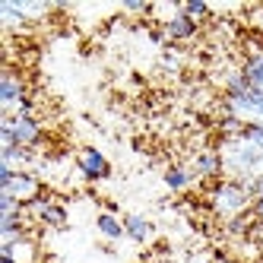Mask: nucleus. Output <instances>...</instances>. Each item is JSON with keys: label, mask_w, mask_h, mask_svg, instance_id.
Returning a JSON list of instances; mask_svg holds the SVG:
<instances>
[{"label": "nucleus", "mask_w": 263, "mask_h": 263, "mask_svg": "<svg viewBox=\"0 0 263 263\" xmlns=\"http://www.w3.org/2000/svg\"><path fill=\"white\" fill-rule=\"evenodd\" d=\"M0 257H10L13 263H39V244L26 235L13 244H0Z\"/></svg>", "instance_id": "9d476101"}, {"label": "nucleus", "mask_w": 263, "mask_h": 263, "mask_svg": "<svg viewBox=\"0 0 263 263\" xmlns=\"http://www.w3.org/2000/svg\"><path fill=\"white\" fill-rule=\"evenodd\" d=\"M29 99L26 92V80L20 77L16 70H4L0 73V111L4 115H13L16 108H20V102Z\"/></svg>", "instance_id": "0eeeda50"}, {"label": "nucleus", "mask_w": 263, "mask_h": 263, "mask_svg": "<svg viewBox=\"0 0 263 263\" xmlns=\"http://www.w3.org/2000/svg\"><path fill=\"white\" fill-rule=\"evenodd\" d=\"M197 32H200V23H194L191 16H184V13L172 16V20H168V23L162 26L165 42H191Z\"/></svg>", "instance_id": "1a4fd4ad"}, {"label": "nucleus", "mask_w": 263, "mask_h": 263, "mask_svg": "<svg viewBox=\"0 0 263 263\" xmlns=\"http://www.w3.org/2000/svg\"><path fill=\"white\" fill-rule=\"evenodd\" d=\"M26 216H32L35 222H42L45 229H67V210H64V203L48 197V194H42L39 200H32L26 206Z\"/></svg>", "instance_id": "20e7f679"}, {"label": "nucleus", "mask_w": 263, "mask_h": 263, "mask_svg": "<svg viewBox=\"0 0 263 263\" xmlns=\"http://www.w3.org/2000/svg\"><path fill=\"white\" fill-rule=\"evenodd\" d=\"M191 184H194V172L187 165H168L165 168V187H168V191L184 194Z\"/></svg>", "instance_id": "ddd939ff"}, {"label": "nucleus", "mask_w": 263, "mask_h": 263, "mask_svg": "<svg viewBox=\"0 0 263 263\" xmlns=\"http://www.w3.org/2000/svg\"><path fill=\"white\" fill-rule=\"evenodd\" d=\"M96 229H99V235L108 238V241H121V238H127V232H124V219H118L115 213H99Z\"/></svg>", "instance_id": "4468645a"}, {"label": "nucleus", "mask_w": 263, "mask_h": 263, "mask_svg": "<svg viewBox=\"0 0 263 263\" xmlns=\"http://www.w3.org/2000/svg\"><path fill=\"white\" fill-rule=\"evenodd\" d=\"M0 23L4 26H26L29 20L23 16V10H20V4H10V0H0Z\"/></svg>", "instance_id": "dca6fc26"}, {"label": "nucleus", "mask_w": 263, "mask_h": 263, "mask_svg": "<svg viewBox=\"0 0 263 263\" xmlns=\"http://www.w3.org/2000/svg\"><path fill=\"white\" fill-rule=\"evenodd\" d=\"M251 206H254V194L248 191V184L238 181V178H222L213 184V191H210V210L229 225L232 219L244 216V213H251Z\"/></svg>", "instance_id": "f03ea898"}, {"label": "nucleus", "mask_w": 263, "mask_h": 263, "mask_svg": "<svg viewBox=\"0 0 263 263\" xmlns=\"http://www.w3.org/2000/svg\"><path fill=\"white\" fill-rule=\"evenodd\" d=\"M124 232H127L130 241L143 244V241L153 238V222H149L146 216H140V213H127L124 216Z\"/></svg>", "instance_id": "f8f14e48"}, {"label": "nucleus", "mask_w": 263, "mask_h": 263, "mask_svg": "<svg viewBox=\"0 0 263 263\" xmlns=\"http://www.w3.org/2000/svg\"><path fill=\"white\" fill-rule=\"evenodd\" d=\"M181 13L191 16L194 23H200V20H206V16H210V7H206L203 0H187V4H181Z\"/></svg>", "instance_id": "f3484780"}, {"label": "nucleus", "mask_w": 263, "mask_h": 263, "mask_svg": "<svg viewBox=\"0 0 263 263\" xmlns=\"http://www.w3.org/2000/svg\"><path fill=\"white\" fill-rule=\"evenodd\" d=\"M0 124H7L13 130V140L16 146H26V149H39L45 143V130L39 124V118H16V115H4Z\"/></svg>", "instance_id": "39448f33"}, {"label": "nucleus", "mask_w": 263, "mask_h": 263, "mask_svg": "<svg viewBox=\"0 0 263 263\" xmlns=\"http://www.w3.org/2000/svg\"><path fill=\"white\" fill-rule=\"evenodd\" d=\"M0 194H10L13 200L29 206L32 200H39L45 194V184L32 172H10L7 165H0Z\"/></svg>", "instance_id": "7ed1b4c3"}, {"label": "nucleus", "mask_w": 263, "mask_h": 263, "mask_svg": "<svg viewBox=\"0 0 263 263\" xmlns=\"http://www.w3.org/2000/svg\"><path fill=\"white\" fill-rule=\"evenodd\" d=\"M251 16H254V23H257V29L263 32V4H260V7H254V13H251Z\"/></svg>", "instance_id": "a211bd4d"}, {"label": "nucleus", "mask_w": 263, "mask_h": 263, "mask_svg": "<svg viewBox=\"0 0 263 263\" xmlns=\"http://www.w3.org/2000/svg\"><path fill=\"white\" fill-rule=\"evenodd\" d=\"M213 263H238V260H232V257H225V254H219V257H213Z\"/></svg>", "instance_id": "6ab92c4d"}, {"label": "nucleus", "mask_w": 263, "mask_h": 263, "mask_svg": "<svg viewBox=\"0 0 263 263\" xmlns=\"http://www.w3.org/2000/svg\"><path fill=\"white\" fill-rule=\"evenodd\" d=\"M77 168H80V175L89 184H99V181L111 178V162L105 159V153L96 149V146H83L80 149V153H77Z\"/></svg>", "instance_id": "423d86ee"}, {"label": "nucleus", "mask_w": 263, "mask_h": 263, "mask_svg": "<svg viewBox=\"0 0 263 263\" xmlns=\"http://www.w3.org/2000/svg\"><path fill=\"white\" fill-rule=\"evenodd\" d=\"M191 172H194V178H200V181H213V184L222 181L225 165H222L219 149H203V153H197L194 162H191Z\"/></svg>", "instance_id": "6e6552de"}, {"label": "nucleus", "mask_w": 263, "mask_h": 263, "mask_svg": "<svg viewBox=\"0 0 263 263\" xmlns=\"http://www.w3.org/2000/svg\"><path fill=\"white\" fill-rule=\"evenodd\" d=\"M260 175H263V172H260Z\"/></svg>", "instance_id": "aec40b11"}, {"label": "nucleus", "mask_w": 263, "mask_h": 263, "mask_svg": "<svg viewBox=\"0 0 263 263\" xmlns=\"http://www.w3.org/2000/svg\"><path fill=\"white\" fill-rule=\"evenodd\" d=\"M32 162H35V149H26V146L0 149V165H7L10 172H29Z\"/></svg>", "instance_id": "9b49d317"}, {"label": "nucleus", "mask_w": 263, "mask_h": 263, "mask_svg": "<svg viewBox=\"0 0 263 263\" xmlns=\"http://www.w3.org/2000/svg\"><path fill=\"white\" fill-rule=\"evenodd\" d=\"M241 73L248 77V83L263 96V51L260 54H254V58H248L244 61V67H241Z\"/></svg>", "instance_id": "2eb2a0df"}, {"label": "nucleus", "mask_w": 263, "mask_h": 263, "mask_svg": "<svg viewBox=\"0 0 263 263\" xmlns=\"http://www.w3.org/2000/svg\"><path fill=\"white\" fill-rule=\"evenodd\" d=\"M219 156H222V165H225V175L229 178L251 181L263 172V153L244 137H225L219 146Z\"/></svg>", "instance_id": "f257e3e1"}]
</instances>
